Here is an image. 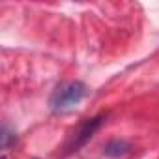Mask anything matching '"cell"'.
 I'll return each mask as SVG.
<instances>
[{
  "label": "cell",
  "instance_id": "1",
  "mask_svg": "<svg viewBox=\"0 0 159 159\" xmlns=\"http://www.w3.org/2000/svg\"><path fill=\"white\" fill-rule=\"evenodd\" d=\"M88 96V86L81 81H69L62 83L54 88V92L49 98V107L52 112L64 114L73 111L79 103Z\"/></svg>",
  "mask_w": 159,
  "mask_h": 159
},
{
  "label": "cell",
  "instance_id": "2",
  "mask_svg": "<svg viewBox=\"0 0 159 159\" xmlns=\"http://www.w3.org/2000/svg\"><path fill=\"white\" fill-rule=\"evenodd\" d=\"M105 120H107L105 114H98V116H94V118L83 120L81 124H79V127L67 137V140H66V144H64V155H71V153L79 152V150H81V148L96 135V131L103 125Z\"/></svg>",
  "mask_w": 159,
  "mask_h": 159
},
{
  "label": "cell",
  "instance_id": "3",
  "mask_svg": "<svg viewBox=\"0 0 159 159\" xmlns=\"http://www.w3.org/2000/svg\"><path fill=\"white\" fill-rule=\"evenodd\" d=\"M129 150H131V146H129L127 140H124V139H114V140H111V142L105 144L103 153H105L107 157H111V159H116V157L125 155Z\"/></svg>",
  "mask_w": 159,
  "mask_h": 159
},
{
  "label": "cell",
  "instance_id": "4",
  "mask_svg": "<svg viewBox=\"0 0 159 159\" xmlns=\"http://www.w3.org/2000/svg\"><path fill=\"white\" fill-rule=\"evenodd\" d=\"M15 144H17V137L15 133L10 131L8 125L2 127V159H8L10 153L15 150Z\"/></svg>",
  "mask_w": 159,
  "mask_h": 159
}]
</instances>
